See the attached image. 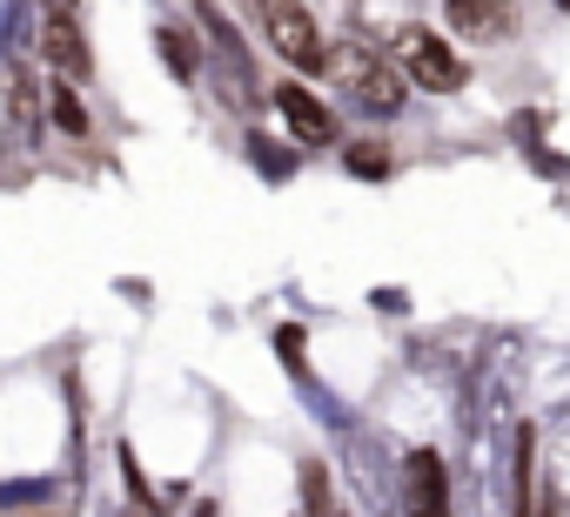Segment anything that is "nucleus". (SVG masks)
<instances>
[{
    "label": "nucleus",
    "mask_w": 570,
    "mask_h": 517,
    "mask_svg": "<svg viewBox=\"0 0 570 517\" xmlns=\"http://www.w3.org/2000/svg\"><path fill=\"white\" fill-rule=\"evenodd\" d=\"M41 8H48V14H75V8H81V0H41Z\"/></svg>",
    "instance_id": "obj_10"
},
{
    "label": "nucleus",
    "mask_w": 570,
    "mask_h": 517,
    "mask_svg": "<svg viewBox=\"0 0 570 517\" xmlns=\"http://www.w3.org/2000/svg\"><path fill=\"white\" fill-rule=\"evenodd\" d=\"M41 55H48L61 75H88V41L75 35V14H48V28H41Z\"/></svg>",
    "instance_id": "obj_7"
},
{
    "label": "nucleus",
    "mask_w": 570,
    "mask_h": 517,
    "mask_svg": "<svg viewBox=\"0 0 570 517\" xmlns=\"http://www.w3.org/2000/svg\"><path fill=\"white\" fill-rule=\"evenodd\" d=\"M396 61H403V75H410L416 88H430V95H456V88H463V61H456L450 41L430 35V28H396Z\"/></svg>",
    "instance_id": "obj_2"
},
{
    "label": "nucleus",
    "mask_w": 570,
    "mask_h": 517,
    "mask_svg": "<svg viewBox=\"0 0 570 517\" xmlns=\"http://www.w3.org/2000/svg\"><path fill=\"white\" fill-rule=\"evenodd\" d=\"M450 28L470 41H510L517 35V8L510 0H450Z\"/></svg>",
    "instance_id": "obj_5"
},
{
    "label": "nucleus",
    "mask_w": 570,
    "mask_h": 517,
    "mask_svg": "<svg viewBox=\"0 0 570 517\" xmlns=\"http://www.w3.org/2000/svg\"><path fill=\"white\" fill-rule=\"evenodd\" d=\"M275 108H282V121L296 128V142H309V148H323V142H336V115L309 95V88H296V81H282L275 88Z\"/></svg>",
    "instance_id": "obj_4"
},
{
    "label": "nucleus",
    "mask_w": 570,
    "mask_h": 517,
    "mask_svg": "<svg viewBox=\"0 0 570 517\" xmlns=\"http://www.w3.org/2000/svg\"><path fill=\"white\" fill-rule=\"evenodd\" d=\"M410 517H450L443 457H430V450H416V457H410Z\"/></svg>",
    "instance_id": "obj_6"
},
{
    "label": "nucleus",
    "mask_w": 570,
    "mask_h": 517,
    "mask_svg": "<svg viewBox=\"0 0 570 517\" xmlns=\"http://www.w3.org/2000/svg\"><path fill=\"white\" fill-rule=\"evenodd\" d=\"M323 68L363 101V108H376V115H396L403 108V75L390 68V61H376L363 41H343V48H323Z\"/></svg>",
    "instance_id": "obj_1"
},
{
    "label": "nucleus",
    "mask_w": 570,
    "mask_h": 517,
    "mask_svg": "<svg viewBox=\"0 0 570 517\" xmlns=\"http://www.w3.org/2000/svg\"><path fill=\"white\" fill-rule=\"evenodd\" d=\"M55 121H61L68 135H88V108H81V95H75V75L55 81Z\"/></svg>",
    "instance_id": "obj_8"
},
{
    "label": "nucleus",
    "mask_w": 570,
    "mask_h": 517,
    "mask_svg": "<svg viewBox=\"0 0 570 517\" xmlns=\"http://www.w3.org/2000/svg\"><path fill=\"white\" fill-rule=\"evenodd\" d=\"M255 14H262L268 48H275L282 61H296V68H323V35H316V21H309L303 0H255Z\"/></svg>",
    "instance_id": "obj_3"
},
{
    "label": "nucleus",
    "mask_w": 570,
    "mask_h": 517,
    "mask_svg": "<svg viewBox=\"0 0 570 517\" xmlns=\"http://www.w3.org/2000/svg\"><path fill=\"white\" fill-rule=\"evenodd\" d=\"M161 48H168V61H175V75H195V48L181 41V28H161Z\"/></svg>",
    "instance_id": "obj_9"
}]
</instances>
